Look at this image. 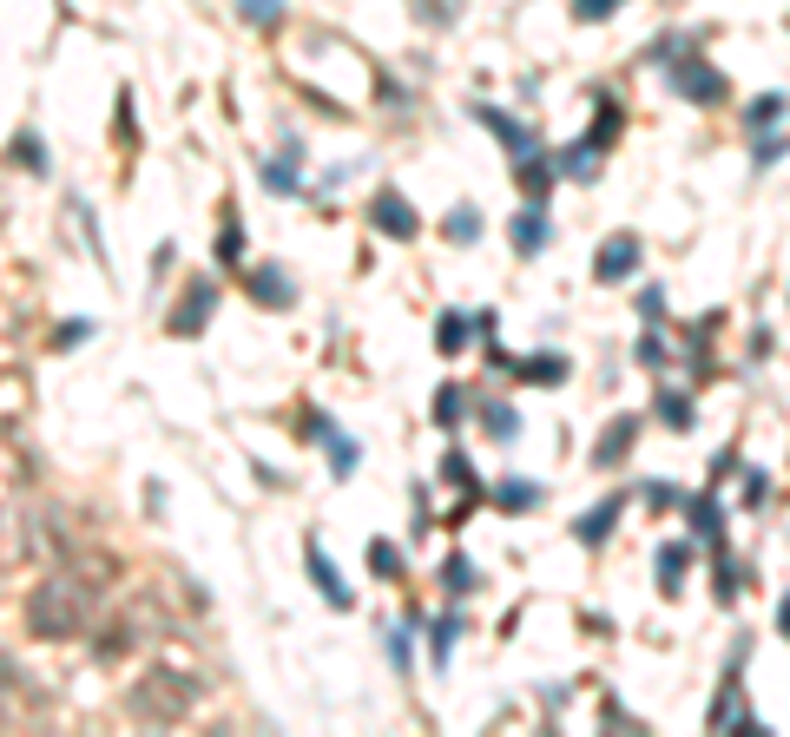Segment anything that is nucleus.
Masks as SVG:
<instances>
[{
    "mask_svg": "<svg viewBox=\"0 0 790 737\" xmlns=\"http://www.w3.org/2000/svg\"><path fill=\"white\" fill-rule=\"evenodd\" d=\"M672 86H679V93L692 99V106H711V99L725 93V79L711 73L705 60H679V66H672Z\"/></svg>",
    "mask_w": 790,
    "mask_h": 737,
    "instance_id": "1",
    "label": "nucleus"
},
{
    "mask_svg": "<svg viewBox=\"0 0 790 737\" xmlns=\"http://www.w3.org/2000/svg\"><path fill=\"white\" fill-rule=\"evenodd\" d=\"M303 566H310V586H316V593H323V606H336V612H349V586H343V580H336V566H330V553L316 547V540H310V547H303Z\"/></svg>",
    "mask_w": 790,
    "mask_h": 737,
    "instance_id": "2",
    "label": "nucleus"
},
{
    "mask_svg": "<svg viewBox=\"0 0 790 737\" xmlns=\"http://www.w3.org/2000/svg\"><path fill=\"white\" fill-rule=\"evenodd\" d=\"M632 270H639V237L632 231H619L613 244H600V264H593L600 283H619V277H632Z\"/></svg>",
    "mask_w": 790,
    "mask_h": 737,
    "instance_id": "3",
    "label": "nucleus"
},
{
    "mask_svg": "<svg viewBox=\"0 0 790 737\" xmlns=\"http://www.w3.org/2000/svg\"><path fill=\"white\" fill-rule=\"evenodd\" d=\"M474 119L501 132V145H514V158H534V152H540V145H534V132H527L521 119H507V112H494V106H474Z\"/></svg>",
    "mask_w": 790,
    "mask_h": 737,
    "instance_id": "4",
    "label": "nucleus"
},
{
    "mask_svg": "<svg viewBox=\"0 0 790 737\" xmlns=\"http://www.w3.org/2000/svg\"><path fill=\"white\" fill-rule=\"evenodd\" d=\"M310 435H323V441H330V474H336V481H343V474H356V461H363V448H356V441H349V435H336V428L323 422V415H310Z\"/></svg>",
    "mask_w": 790,
    "mask_h": 737,
    "instance_id": "5",
    "label": "nucleus"
},
{
    "mask_svg": "<svg viewBox=\"0 0 790 737\" xmlns=\"http://www.w3.org/2000/svg\"><path fill=\"white\" fill-rule=\"evenodd\" d=\"M376 231L415 237V211H409V198H402V191H382V198H376Z\"/></svg>",
    "mask_w": 790,
    "mask_h": 737,
    "instance_id": "6",
    "label": "nucleus"
},
{
    "mask_svg": "<svg viewBox=\"0 0 790 737\" xmlns=\"http://www.w3.org/2000/svg\"><path fill=\"white\" fill-rule=\"evenodd\" d=\"M514 244H521L527 257H534V251H547V211H540V204H527L521 218H514Z\"/></svg>",
    "mask_w": 790,
    "mask_h": 737,
    "instance_id": "7",
    "label": "nucleus"
},
{
    "mask_svg": "<svg viewBox=\"0 0 790 737\" xmlns=\"http://www.w3.org/2000/svg\"><path fill=\"white\" fill-rule=\"evenodd\" d=\"M461 645V612H442V619H428V652L435 665H448V652Z\"/></svg>",
    "mask_w": 790,
    "mask_h": 737,
    "instance_id": "8",
    "label": "nucleus"
},
{
    "mask_svg": "<svg viewBox=\"0 0 790 737\" xmlns=\"http://www.w3.org/2000/svg\"><path fill=\"white\" fill-rule=\"evenodd\" d=\"M481 428H488L494 441H521V415L507 402H494V408H481Z\"/></svg>",
    "mask_w": 790,
    "mask_h": 737,
    "instance_id": "9",
    "label": "nucleus"
},
{
    "mask_svg": "<svg viewBox=\"0 0 790 737\" xmlns=\"http://www.w3.org/2000/svg\"><path fill=\"white\" fill-rule=\"evenodd\" d=\"M685 520H692L698 540H718V534H725V514H718V501H692V507H685Z\"/></svg>",
    "mask_w": 790,
    "mask_h": 737,
    "instance_id": "10",
    "label": "nucleus"
},
{
    "mask_svg": "<svg viewBox=\"0 0 790 737\" xmlns=\"http://www.w3.org/2000/svg\"><path fill=\"white\" fill-rule=\"evenodd\" d=\"M527 382H567V356H527V362H514Z\"/></svg>",
    "mask_w": 790,
    "mask_h": 737,
    "instance_id": "11",
    "label": "nucleus"
},
{
    "mask_svg": "<svg viewBox=\"0 0 790 737\" xmlns=\"http://www.w3.org/2000/svg\"><path fill=\"white\" fill-rule=\"evenodd\" d=\"M613 520H619V501H606V507H593V514H586V520H580V540H586V547H593V540H606V534H613Z\"/></svg>",
    "mask_w": 790,
    "mask_h": 737,
    "instance_id": "12",
    "label": "nucleus"
},
{
    "mask_svg": "<svg viewBox=\"0 0 790 737\" xmlns=\"http://www.w3.org/2000/svg\"><path fill=\"white\" fill-rule=\"evenodd\" d=\"M461 343H468V316H442V323H435V349H442V356H455Z\"/></svg>",
    "mask_w": 790,
    "mask_h": 737,
    "instance_id": "13",
    "label": "nucleus"
},
{
    "mask_svg": "<svg viewBox=\"0 0 790 737\" xmlns=\"http://www.w3.org/2000/svg\"><path fill=\"white\" fill-rule=\"evenodd\" d=\"M369 566H376V580H402V553L389 540H369Z\"/></svg>",
    "mask_w": 790,
    "mask_h": 737,
    "instance_id": "14",
    "label": "nucleus"
},
{
    "mask_svg": "<svg viewBox=\"0 0 790 737\" xmlns=\"http://www.w3.org/2000/svg\"><path fill=\"white\" fill-rule=\"evenodd\" d=\"M501 507H534L540 501V487L534 481H501V494H494Z\"/></svg>",
    "mask_w": 790,
    "mask_h": 737,
    "instance_id": "15",
    "label": "nucleus"
},
{
    "mask_svg": "<svg viewBox=\"0 0 790 737\" xmlns=\"http://www.w3.org/2000/svg\"><path fill=\"white\" fill-rule=\"evenodd\" d=\"M435 422H442V428L461 422V389H455V382H448V389H435Z\"/></svg>",
    "mask_w": 790,
    "mask_h": 737,
    "instance_id": "16",
    "label": "nucleus"
},
{
    "mask_svg": "<svg viewBox=\"0 0 790 737\" xmlns=\"http://www.w3.org/2000/svg\"><path fill=\"white\" fill-rule=\"evenodd\" d=\"M442 586H448V593H468V586H474V566L461 560V553H455V560H442Z\"/></svg>",
    "mask_w": 790,
    "mask_h": 737,
    "instance_id": "17",
    "label": "nucleus"
},
{
    "mask_svg": "<svg viewBox=\"0 0 790 737\" xmlns=\"http://www.w3.org/2000/svg\"><path fill=\"white\" fill-rule=\"evenodd\" d=\"M14 158L27 165V172H47V152H40V139H33V132H20V139H14Z\"/></svg>",
    "mask_w": 790,
    "mask_h": 737,
    "instance_id": "18",
    "label": "nucleus"
},
{
    "mask_svg": "<svg viewBox=\"0 0 790 737\" xmlns=\"http://www.w3.org/2000/svg\"><path fill=\"white\" fill-rule=\"evenodd\" d=\"M784 106H790L784 93H764L758 106H751V126H777V119H784Z\"/></svg>",
    "mask_w": 790,
    "mask_h": 737,
    "instance_id": "19",
    "label": "nucleus"
},
{
    "mask_svg": "<svg viewBox=\"0 0 790 737\" xmlns=\"http://www.w3.org/2000/svg\"><path fill=\"white\" fill-rule=\"evenodd\" d=\"M639 323H665V290H659V283L639 290Z\"/></svg>",
    "mask_w": 790,
    "mask_h": 737,
    "instance_id": "20",
    "label": "nucleus"
},
{
    "mask_svg": "<svg viewBox=\"0 0 790 737\" xmlns=\"http://www.w3.org/2000/svg\"><path fill=\"white\" fill-rule=\"evenodd\" d=\"M237 14H244V20H257V27H270V20L284 14V0H237Z\"/></svg>",
    "mask_w": 790,
    "mask_h": 737,
    "instance_id": "21",
    "label": "nucleus"
},
{
    "mask_svg": "<svg viewBox=\"0 0 790 737\" xmlns=\"http://www.w3.org/2000/svg\"><path fill=\"white\" fill-rule=\"evenodd\" d=\"M448 237H455V244H474V237H481V211H455V218H448Z\"/></svg>",
    "mask_w": 790,
    "mask_h": 737,
    "instance_id": "22",
    "label": "nucleus"
},
{
    "mask_svg": "<svg viewBox=\"0 0 790 737\" xmlns=\"http://www.w3.org/2000/svg\"><path fill=\"white\" fill-rule=\"evenodd\" d=\"M659 415H665V428H692V402H685V395H665Z\"/></svg>",
    "mask_w": 790,
    "mask_h": 737,
    "instance_id": "23",
    "label": "nucleus"
},
{
    "mask_svg": "<svg viewBox=\"0 0 790 737\" xmlns=\"http://www.w3.org/2000/svg\"><path fill=\"white\" fill-rule=\"evenodd\" d=\"M251 290H257L264 303H284V277H277V270H257V277H251Z\"/></svg>",
    "mask_w": 790,
    "mask_h": 737,
    "instance_id": "24",
    "label": "nucleus"
},
{
    "mask_svg": "<svg viewBox=\"0 0 790 737\" xmlns=\"http://www.w3.org/2000/svg\"><path fill=\"white\" fill-rule=\"evenodd\" d=\"M264 185L270 191H297V158H290V165H264Z\"/></svg>",
    "mask_w": 790,
    "mask_h": 737,
    "instance_id": "25",
    "label": "nucleus"
},
{
    "mask_svg": "<svg viewBox=\"0 0 790 737\" xmlns=\"http://www.w3.org/2000/svg\"><path fill=\"white\" fill-rule=\"evenodd\" d=\"M237 257H244V231H224V237H218V264L237 270Z\"/></svg>",
    "mask_w": 790,
    "mask_h": 737,
    "instance_id": "26",
    "label": "nucleus"
},
{
    "mask_svg": "<svg viewBox=\"0 0 790 737\" xmlns=\"http://www.w3.org/2000/svg\"><path fill=\"white\" fill-rule=\"evenodd\" d=\"M619 0H573V20H606Z\"/></svg>",
    "mask_w": 790,
    "mask_h": 737,
    "instance_id": "27",
    "label": "nucleus"
},
{
    "mask_svg": "<svg viewBox=\"0 0 790 737\" xmlns=\"http://www.w3.org/2000/svg\"><path fill=\"white\" fill-rule=\"evenodd\" d=\"M784 152H790V139H777V132H771V139H758V172H764V165H777Z\"/></svg>",
    "mask_w": 790,
    "mask_h": 737,
    "instance_id": "28",
    "label": "nucleus"
},
{
    "mask_svg": "<svg viewBox=\"0 0 790 737\" xmlns=\"http://www.w3.org/2000/svg\"><path fill=\"white\" fill-rule=\"evenodd\" d=\"M626 441H632V422H619V435L600 441V461H619V455H626Z\"/></svg>",
    "mask_w": 790,
    "mask_h": 737,
    "instance_id": "29",
    "label": "nucleus"
},
{
    "mask_svg": "<svg viewBox=\"0 0 790 737\" xmlns=\"http://www.w3.org/2000/svg\"><path fill=\"white\" fill-rule=\"evenodd\" d=\"M639 362H646V369H665L672 356H665V343H659V336H646V343H639Z\"/></svg>",
    "mask_w": 790,
    "mask_h": 737,
    "instance_id": "30",
    "label": "nucleus"
},
{
    "mask_svg": "<svg viewBox=\"0 0 790 737\" xmlns=\"http://www.w3.org/2000/svg\"><path fill=\"white\" fill-rule=\"evenodd\" d=\"M744 501L764 507V501H771V481H764V474H744Z\"/></svg>",
    "mask_w": 790,
    "mask_h": 737,
    "instance_id": "31",
    "label": "nucleus"
},
{
    "mask_svg": "<svg viewBox=\"0 0 790 737\" xmlns=\"http://www.w3.org/2000/svg\"><path fill=\"white\" fill-rule=\"evenodd\" d=\"M665 586H679V573H685V547H665Z\"/></svg>",
    "mask_w": 790,
    "mask_h": 737,
    "instance_id": "32",
    "label": "nucleus"
},
{
    "mask_svg": "<svg viewBox=\"0 0 790 737\" xmlns=\"http://www.w3.org/2000/svg\"><path fill=\"white\" fill-rule=\"evenodd\" d=\"M442 474H448L455 487H468V455H448V461H442Z\"/></svg>",
    "mask_w": 790,
    "mask_h": 737,
    "instance_id": "33",
    "label": "nucleus"
},
{
    "mask_svg": "<svg viewBox=\"0 0 790 737\" xmlns=\"http://www.w3.org/2000/svg\"><path fill=\"white\" fill-rule=\"evenodd\" d=\"M389 659H395V665H409V626L389 632Z\"/></svg>",
    "mask_w": 790,
    "mask_h": 737,
    "instance_id": "34",
    "label": "nucleus"
},
{
    "mask_svg": "<svg viewBox=\"0 0 790 737\" xmlns=\"http://www.w3.org/2000/svg\"><path fill=\"white\" fill-rule=\"evenodd\" d=\"M777 632L790 639V593H784V606H777Z\"/></svg>",
    "mask_w": 790,
    "mask_h": 737,
    "instance_id": "35",
    "label": "nucleus"
}]
</instances>
